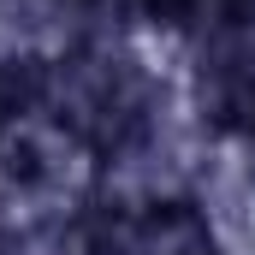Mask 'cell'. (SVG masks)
I'll return each mask as SVG.
<instances>
[{"instance_id": "obj_1", "label": "cell", "mask_w": 255, "mask_h": 255, "mask_svg": "<svg viewBox=\"0 0 255 255\" xmlns=\"http://www.w3.org/2000/svg\"><path fill=\"white\" fill-rule=\"evenodd\" d=\"M95 220H101V255H220L196 196L142 214H95Z\"/></svg>"}, {"instance_id": "obj_2", "label": "cell", "mask_w": 255, "mask_h": 255, "mask_svg": "<svg viewBox=\"0 0 255 255\" xmlns=\"http://www.w3.org/2000/svg\"><path fill=\"white\" fill-rule=\"evenodd\" d=\"M0 255H101V220L95 208H83L24 232H0Z\"/></svg>"}]
</instances>
